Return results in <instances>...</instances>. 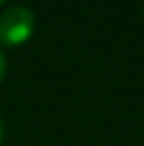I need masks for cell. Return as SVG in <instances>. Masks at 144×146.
Instances as JSON below:
<instances>
[{
  "mask_svg": "<svg viewBox=\"0 0 144 146\" xmlns=\"http://www.w3.org/2000/svg\"><path fill=\"white\" fill-rule=\"evenodd\" d=\"M2 138H4V123H2V119H0V144H2Z\"/></svg>",
  "mask_w": 144,
  "mask_h": 146,
  "instance_id": "3957f363",
  "label": "cell"
},
{
  "mask_svg": "<svg viewBox=\"0 0 144 146\" xmlns=\"http://www.w3.org/2000/svg\"><path fill=\"white\" fill-rule=\"evenodd\" d=\"M4 72H7V59H4L2 51H0V83H2V78H4Z\"/></svg>",
  "mask_w": 144,
  "mask_h": 146,
  "instance_id": "7a4b0ae2",
  "label": "cell"
},
{
  "mask_svg": "<svg viewBox=\"0 0 144 146\" xmlns=\"http://www.w3.org/2000/svg\"><path fill=\"white\" fill-rule=\"evenodd\" d=\"M34 32V15L26 7H11L0 15V42L7 47L23 44Z\"/></svg>",
  "mask_w": 144,
  "mask_h": 146,
  "instance_id": "6da1fadb",
  "label": "cell"
},
{
  "mask_svg": "<svg viewBox=\"0 0 144 146\" xmlns=\"http://www.w3.org/2000/svg\"><path fill=\"white\" fill-rule=\"evenodd\" d=\"M2 2H4V0H0V4H2Z\"/></svg>",
  "mask_w": 144,
  "mask_h": 146,
  "instance_id": "277c9868",
  "label": "cell"
}]
</instances>
